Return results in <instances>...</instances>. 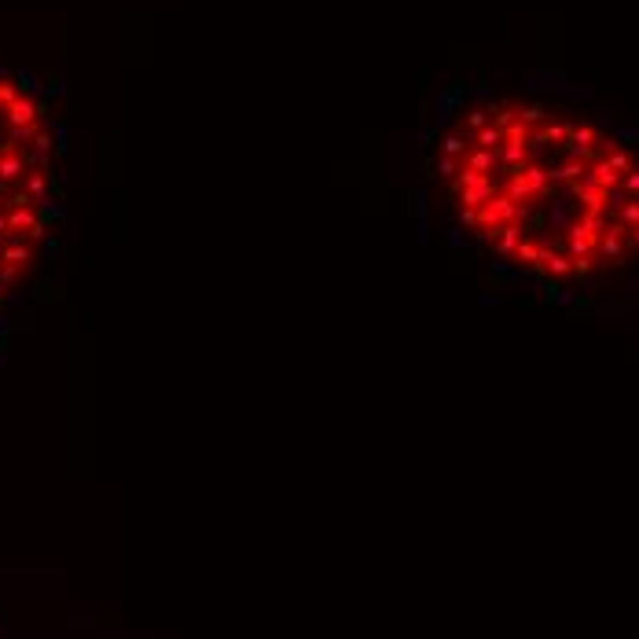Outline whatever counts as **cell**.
<instances>
[{
  "instance_id": "6da1fadb",
  "label": "cell",
  "mask_w": 639,
  "mask_h": 639,
  "mask_svg": "<svg viewBox=\"0 0 639 639\" xmlns=\"http://www.w3.org/2000/svg\"><path fill=\"white\" fill-rule=\"evenodd\" d=\"M496 191H500V188H496V180L481 173V177L474 180V184H467V188H455V199L463 202V210H481V206H485V202H489V199H492V195H496Z\"/></svg>"
},
{
  "instance_id": "30bf717a",
  "label": "cell",
  "mask_w": 639,
  "mask_h": 639,
  "mask_svg": "<svg viewBox=\"0 0 639 639\" xmlns=\"http://www.w3.org/2000/svg\"><path fill=\"white\" fill-rule=\"evenodd\" d=\"M22 92H19V85H11V81H0V107H11V103H15Z\"/></svg>"
},
{
  "instance_id": "277c9868",
  "label": "cell",
  "mask_w": 639,
  "mask_h": 639,
  "mask_svg": "<svg viewBox=\"0 0 639 639\" xmlns=\"http://www.w3.org/2000/svg\"><path fill=\"white\" fill-rule=\"evenodd\" d=\"M4 114H8V125H37V118H41V107H37L30 96H19Z\"/></svg>"
},
{
  "instance_id": "8992f818",
  "label": "cell",
  "mask_w": 639,
  "mask_h": 639,
  "mask_svg": "<svg viewBox=\"0 0 639 639\" xmlns=\"http://www.w3.org/2000/svg\"><path fill=\"white\" fill-rule=\"evenodd\" d=\"M467 151H471V140H467L463 129H455V133H448L441 140V154H445V159H463Z\"/></svg>"
},
{
  "instance_id": "52a82bcc",
  "label": "cell",
  "mask_w": 639,
  "mask_h": 639,
  "mask_svg": "<svg viewBox=\"0 0 639 639\" xmlns=\"http://www.w3.org/2000/svg\"><path fill=\"white\" fill-rule=\"evenodd\" d=\"M26 195H30L33 202L45 206L48 202V177L45 173H30V177H26Z\"/></svg>"
},
{
  "instance_id": "5b68a950",
  "label": "cell",
  "mask_w": 639,
  "mask_h": 639,
  "mask_svg": "<svg viewBox=\"0 0 639 639\" xmlns=\"http://www.w3.org/2000/svg\"><path fill=\"white\" fill-rule=\"evenodd\" d=\"M521 239H526V232H521V225H507V228H500L496 232V257H511L518 246H521Z\"/></svg>"
},
{
  "instance_id": "5bb4252c",
  "label": "cell",
  "mask_w": 639,
  "mask_h": 639,
  "mask_svg": "<svg viewBox=\"0 0 639 639\" xmlns=\"http://www.w3.org/2000/svg\"><path fill=\"white\" fill-rule=\"evenodd\" d=\"M0 236H11V225H8V217L0 213Z\"/></svg>"
},
{
  "instance_id": "ba28073f",
  "label": "cell",
  "mask_w": 639,
  "mask_h": 639,
  "mask_svg": "<svg viewBox=\"0 0 639 639\" xmlns=\"http://www.w3.org/2000/svg\"><path fill=\"white\" fill-rule=\"evenodd\" d=\"M37 136H41V129H37V125H11L8 129V143H11V147H19V143H33Z\"/></svg>"
},
{
  "instance_id": "4fadbf2b",
  "label": "cell",
  "mask_w": 639,
  "mask_h": 639,
  "mask_svg": "<svg viewBox=\"0 0 639 639\" xmlns=\"http://www.w3.org/2000/svg\"><path fill=\"white\" fill-rule=\"evenodd\" d=\"M503 298H496V294H485V298H478V305H500Z\"/></svg>"
},
{
  "instance_id": "7c38bea8",
  "label": "cell",
  "mask_w": 639,
  "mask_h": 639,
  "mask_svg": "<svg viewBox=\"0 0 639 639\" xmlns=\"http://www.w3.org/2000/svg\"><path fill=\"white\" fill-rule=\"evenodd\" d=\"M448 246H452V250H463V246H467L463 228H452V232H448Z\"/></svg>"
},
{
  "instance_id": "3957f363",
  "label": "cell",
  "mask_w": 639,
  "mask_h": 639,
  "mask_svg": "<svg viewBox=\"0 0 639 639\" xmlns=\"http://www.w3.org/2000/svg\"><path fill=\"white\" fill-rule=\"evenodd\" d=\"M33 261V250L30 243H22L19 232H11V236H4V250H0V265H11V268H26Z\"/></svg>"
},
{
  "instance_id": "7a4b0ae2",
  "label": "cell",
  "mask_w": 639,
  "mask_h": 639,
  "mask_svg": "<svg viewBox=\"0 0 639 639\" xmlns=\"http://www.w3.org/2000/svg\"><path fill=\"white\" fill-rule=\"evenodd\" d=\"M26 169H30L26 154H19L11 143H4V147H0V191H4L8 184H15V180H22Z\"/></svg>"
},
{
  "instance_id": "9c48e42d",
  "label": "cell",
  "mask_w": 639,
  "mask_h": 639,
  "mask_svg": "<svg viewBox=\"0 0 639 639\" xmlns=\"http://www.w3.org/2000/svg\"><path fill=\"white\" fill-rule=\"evenodd\" d=\"M434 173L437 177H460V159H445V154H441L437 165H434Z\"/></svg>"
},
{
  "instance_id": "8fae6325",
  "label": "cell",
  "mask_w": 639,
  "mask_h": 639,
  "mask_svg": "<svg viewBox=\"0 0 639 639\" xmlns=\"http://www.w3.org/2000/svg\"><path fill=\"white\" fill-rule=\"evenodd\" d=\"M15 276H19V268H11V265H0V286H11V283H15Z\"/></svg>"
},
{
  "instance_id": "9a60e30c",
  "label": "cell",
  "mask_w": 639,
  "mask_h": 639,
  "mask_svg": "<svg viewBox=\"0 0 639 639\" xmlns=\"http://www.w3.org/2000/svg\"><path fill=\"white\" fill-rule=\"evenodd\" d=\"M0 250H4V246H0Z\"/></svg>"
}]
</instances>
